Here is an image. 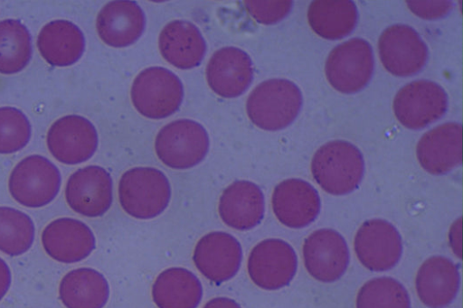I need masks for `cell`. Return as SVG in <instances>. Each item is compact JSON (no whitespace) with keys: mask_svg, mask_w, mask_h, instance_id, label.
<instances>
[{"mask_svg":"<svg viewBox=\"0 0 463 308\" xmlns=\"http://www.w3.org/2000/svg\"><path fill=\"white\" fill-rule=\"evenodd\" d=\"M151 294L157 308H197L203 298V286L190 270L170 267L156 276Z\"/></svg>","mask_w":463,"mask_h":308,"instance_id":"cell-25","label":"cell"},{"mask_svg":"<svg viewBox=\"0 0 463 308\" xmlns=\"http://www.w3.org/2000/svg\"><path fill=\"white\" fill-rule=\"evenodd\" d=\"M460 275L457 266L449 258L434 256L419 268L415 287L418 297L430 308L449 305L458 294Z\"/></svg>","mask_w":463,"mask_h":308,"instance_id":"cell-22","label":"cell"},{"mask_svg":"<svg viewBox=\"0 0 463 308\" xmlns=\"http://www.w3.org/2000/svg\"><path fill=\"white\" fill-rule=\"evenodd\" d=\"M303 104L300 89L286 79H270L260 83L249 95L246 111L259 128L277 131L288 126Z\"/></svg>","mask_w":463,"mask_h":308,"instance_id":"cell-1","label":"cell"},{"mask_svg":"<svg viewBox=\"0 0 463 308\" xmlns=\"http://www.w3.org/2000/svg\"><path fill=\"white\" fill-rule=\"evenodd\" d=\"M35 236L33 219L26 213L11 207H0V251L10 257L27 252Z\"/></svg>","mask_w":463,"mask_h":308,"instance_id":"cell-29","label":"cell"},{"mask_svg":"<svg viewBox=\"0 0 463 308\" xmlns=\"http://www.w3.org/2000/svg\"><path fill=\"white\" fill-rule=\"evenodd\" d=\"M311 172L325 191L332 195H345L354 191L362 182L364 157L361 151L347 141H330L315 153Z\"/></svg>","mask_w":463,"mask_h":308,"instance_id":"cell-2","label":"cell"},{"mask_svg":"<svg viewBox=\"0 0 463 308\" xmlns=\"http://www.w3.org/2000/svg\"><path fill=\"white\" fill-rule=\"evenodd\" d=\"M146 16L133 1H112L99 11L96 20L99 37L107 45L124 48L133 44L142 35Z\"/></svg>","mask_w":463,"mask_h":308,"instance_id":"cell-21","label":"cell"},{"mask_svg":"<svg viewBox=\"0 0 463 308\" xmlns=\"http://www.w3.org/2000/svg\"><path fill=\"white\" fill-rule=\"evenodd\" d=\"M206 79L218 96L233 98L241 96L253 79L250 57L240 48L228 46L217 50L206 66Z\"/></svg>","mask_w":463,"mask_h":308,"instance_id":"cell-17","label":"cell"},{"mask_svg":"<svg viewBox=\"0 0 463 308\" xmlns=\"http://www.w3.org/2000/svg\"><path fill=\"white\" fill-rule=\"evenodd\" d=\"M303 257L312 277L323 283H332L346 271L349 250L345 238L337 231L320 229L305 239Z\"/></svg>","mask_w":463,"mask_h":308,"instance_id":"cell-15","label":"cell"},{"mask_svg":"<svg viewBox=\"0 0 463 308\" xmlns=\"http://www.w3.org/2000/svg\"><path fill=\"white\" fill-rule=\"evenodd\" d=\"M64 193L67 204L76 213L88 218L100 217L112 204V179L103 167L88 165L69 177Z\"/></svg>","mask_w":463,"mask_h":308,"instance_id":"cell-12","label":"cell"},{"mask_svg":"<svg viewBox=\"0 0 463 308\" xmlns=\"http://www.w3.org/2000/svg\"><path fill=\"white\" fill-rule=\"evenodd\" d=\"M410 10L425 20H437L447 16L452 7L451 1H406Z\"/></svg>","mask_w":463,"mask_h":308,"instance_id":"cell-33","label":"cell"},{"mask_svg":"<svg viewBox=\"0 0 463 308\" xmlns=\"http://www.w3.org/2000/svg\"><path fill=\"white\" fill-rule=\"evenodd\" d=\"M37 47L49 64L56 67L71 66L81 58L85 50V37L73 23L54 20L41 29Z\"/></svg>","mask_w":463,"mask_h":308,"instance_id":"cell-24","label":"cell"},{"mask_svg":"<svg viewBox=\"0 0 463 308\" xmlns=\"http://www.w3.org/2000/svg\"><path fill=\"white\" fill-rule=\"evenodd\" d=\"M298 259L293 247L279 238H268L250 251L247 270L250 280L264 290H278L288 285L297 272Z\"/></svg>","mask_w":463,"mask_h":308,"instance_id":"cell-9","label":"cell"},{"mask_svg":"<svg viewBox=\"0 0 463 308\" xmlns=\"http://www.w3.org/2000/svg\"><path fill=\"white\" fill-rule=\"evenodd\" d=\"M461 233V219H458L452 225V228L449 231V242L450 245L458 257H460V235Z\"/></svg>","mask_w":463,"mask_h":308,"instance_id":"cell-36","label":"cell"},{"mask_svg":"<svg viewBox=\"0 0 463 308\" xmlns=\"http://www.w3.org/2000/svg\"><path fill=\"white\" fill-rule=\"evenodd\" d=\"M379 57L385 70L397 77H411L426 65L429 51L417 31L406 24L386 28L378 42Z\"/></svg>","mask_w":463,"mask_h":308,"instance_id":"cell-10","label":"cell"},{"mask_svg":"<svg viewBox=\"0 0 463 308\" xmlns=\"http://www.w3.org/2000/svg\"><path fill=\"white\" fill-rule=\"evenodd\" d=\"M356 308H411V299L398 280L388 276L376 277L359 289Z\"/></svg>","mask_w":463,"mask_h":308,"instance_id":"cell-30","label":"cell"},{"mask_svg":"<svg viewBox=\"0 0 463 308\" xmlns=\"http://www.w3.org/2000/svg\"><path fill=\"white\" fill-rule=\"evenodd\" d=\"M51 154L69 165L84 163L95 154L99 137L93 124L84 117L68 115L56 120L46 137Z\"/></svg>","mask_w":463,"mask_h":308,"instance_id":"cell-11","label":"cell"},{"mask_svg":"<svg viewBox=\"0 0 463 308\" xmlns=\"http://www.w3.org/2000/svg\"><path fill=\"white\" fill-rule=\"evenodd\" d=\"M12 283V275L8 265L0 257V301L7 294Z\"/></svg>","mask_w":463,"mask_h":308,"instance_id":"cell-34","label":"cell"},{"mask_svg":"<svg viewBox=\"0 0 463 308\" xmlns=\"http://www.w3.org/2000/svg\"><path fill=\"white\" fill-rule=\"evenodd\" d=\"M61 177L57 166L46 157L32 154L12 170L8 190L13 199L27 208H41L58 195Z\"/></svg>","mask_w":463,"mask_h":308,"instance_id":"cell-6","label":"cell"},{"mask_svg":"<svg viewBox=\"0 0 463 308\" xmlns=\"http://www.w3.org/2000/svg\"><path fill=\"white\" fill-rule=\"evenodd\" d=\"M210 146L208 133L198 122L178 119L168 123L157 133L155 151L167 167L176 170L192 168L206 156Z\"/></svg>","mask_w":463,"mask_h":308,"instance_id":"cell-5","label":"cell"},{"mask_svg":"<svg viewBox=\"0 0 463 308\" xmlns=\"http://www.w3.org/2000/svg\"><path fill=\"white\" fill-rule=\"evenodd\" d=\"M242 260L241 243L232 235L213 231L196 243L193 261L198 271L209 281L221 284L233 278Z\"/></svg>","mask_w":463,"mask_h":308,"instance_id":"cell-14","label":"cell"},{"mask_svg":"<svg viewBox=\"0 0 463 308\" xmlns=\"http://www.w3.org/2000/svg\"><path fill=\"white\" fill-rule=\"evenodd\" d=\"M118 201L123 210L137 219H151L167 208L171 185L165 174L154 167H134L118 182Z\"/></svg>","mask_w":463,"mask_h":308,"instance_id":"cell-3","label":"cell"},{"mask_svg":"<svg viewBox=\"0 0 463 308\" xmlns=\"http://www.w3.org/2000/svg\"><path fill=\"white\" fill-rule=\"evenodd\" d=\"M354 251L361 264L371 271H386L399 262L402 242L390 222L373 219L364 221L354 237Z\"/></svg>","mask_w":463,"mask_h":308,"instance_id":"cell-13","label":"cell"},{"mask_svg":"<svg viewBox=\"0 0 463 308\" xmlns=\"http://www.w3.org/2000/svg\"><path fill=\"white\" fill-rule=\"evenodd\" d=\"M109 293L105 276L90 267L69 271L59 285V298L66 308H103Z\"/></svg>","mask_w":463,"mask_h":308,"instance_id":"cell-26","label":"cell"},{"mask_svg":"<svg viewBox=\"0 0 463 308\" xmlns=\"http://www.w3.org/2000/svg\"><path fill=\"white\" fill-rule=\"evenodd\" d=\"M312 30L326 40H339L349 35L358 21V11L351 0H316L307 10Z\"/></svg>","mask_w":463,"mask_h":308,"instance_id":"cell-27","label":"cell"},{"mask_svg":"<svg viewBox=\"0 0 463 308\" xmlns=\"http://www.w3.org/2000/svg\"><path fill=\"white\" fill-rule=\"evenodd\" d=\"M31 125L27 117L13 107H0V154H14L27 145Z\"/></svg>","mask_w":463,"mask_h":308,"instance_id":"cell-31","label":"cell"},{"mask_svg":"<svg viewBox=\"0 0 463 308\" xmlns=\"http://www.w3.org/2000/svg\"><path fill=\"white\" fill-rule=\"evenodd\" d=\"M373 69L372 46L362 38H353L335 46L325 65L330 85L345 94H354L364 89L373 77Z\"/></svg>","mask_w":463,"mask_h":308,"instance_id":"cell-7","label":"cell"},{"mask_svg":"<svg viewBox=\"0 0 463 308\" xmlns=\"http://www.w3.org/2000/svg\"><path fill=\"white\" fill-rule=\"evenodd\" d=\"M41 241L51 258L64 264L85 259L96 247L92 230L84 222L72 218L51 221L43 230Z\"/></svg>","mask_w":463,"mask_h":308,"instance_id":"cell-16","label":"cell"},{"mask_svg":"<svg viewBox=\"0 0 463 308\" xmlns=\"http://www.w3.org/2000/svg\"><path fill=\"white\" fill-rule=\"evenodd\" d=\"M158 47L163 58L180 70L198 66L206 52V42L200 30L185 20L166 23L159 33Z\"/></svg>","mask_w":463,"mask_h":308,"instance_id":"cell-23","label":"cell"},{"mask_svg":"<svg viewBox=\"0 0 463 308\" xmlns=\"http://www.w3.org/2000/svg\"><path fill=\"white\" fill-rule=\"evenodd\" d=\"M203 308H241L233 299L229 297H215L209 300Z\"/></svg>","mask_w":463,"mask_h":308,"instance_id":"cell-35","label":"cell"},{"mask_svg":"<svg viewBox=\"0 0 463 308\" xmlns=\"http://www.w3.org/2000/svg\"><path fill=\"white\" fill-rule=\"evenodd\" d=\"M461 125L444 123L425 133L417 144L420 166L434 175L448 173L461 163Z\"/></svg>","mask_w":463,"mask_h":308,"instance_id":"cell-19","label":"cell"},{"mask_svg":"<svg viewBox=\"0 0 463 308\" xmlns=\"http://www.w3.org/2000/svg\"><path fill=\"white\" fill-rule=\"evenodd\" d=\"M130 96L134 107L142 116L162 119L178 110L184 98V87L173 71L149 67L135 78Z\"/></svg>","mask_w":463,"mask_h":308,"instance_id":"cell-4","label":"cell"},{"mask_svg":"<svg viewBox=\"0 0 463 308\" xmlns=\"http://www.w3.org/2000/svg\"><path fill=\"white\" fill-rule=\"evenodd\" d=\"M449 98L438 83L420 79L410 82L395 95L393 111L398 121L409 129H421L441 118Z\"/></svg>","mask_w":463,"mask_h":308,"instance_id":"cell-8","label":"cell"},{"mask_svg":"<svg viewBox=\"0 0 463 308\" xmlns=\"http://www.w3.org/2000/svg\"><path fill=\"white\" fill-rule=\"evenodd\" d=\"M221 219L237 230L258 226L264 217L265 201L260 188L252 182L241 180L222 191L218 203Z\"/></svg>","mask_w":463,"mask_h":308,"instance_id":"cell-20","label":"cell"},{"mask_svg":"<svg viewBox=\"0 0 463 308\" xmlns=\"http://www.w3.org/2000/svg\"><path fill=\"white\" fill-rule=\"evenodd\" d=\"M248 13L260 23L275 24L283 20L291 11L293 2L289 0L244 1Z\"/></svg>","mask_w":463,"mask_h":308,"instance_id":"cell-32","label":"cell"},{"mask_svg":"<svg viewBox=\"0 0 463 308\" xmlns=\"http://www.w3.org/2000/svg\"><path fill=\"white\" fill-rule=\"evenodd\" d=\"M272 210L280 223L292 229H301L312 223L320 211L317 191L301 179H287L274 189Z\"/></svg>","mask_w":463,"mask_h":308,"instance_id":"cell-18","label":"cell"},{"mask_svg":"<svg viewBox=\"0 0 463 308\" xmlns=\"http://www.w3.org/2000/svg\"><path fill=\"white\" fill-rule=\"evenodd\" d=\"M32 40L26 26L16 19L0 21V73L21 71L32 57Z\"/></svg>","mask_w":463,"mask_h":308,"instance_id":"cell-28","label":"cell"}]
</instances>
